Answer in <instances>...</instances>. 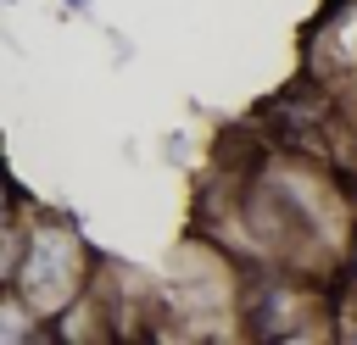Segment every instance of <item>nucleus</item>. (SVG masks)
Segmentation results:
<instances>
[{"label": "nucleus", "mask_w": 357, "mask_h": 345, "mask_svg": "<svg viewBox=\"0 0 357 345\" xmlns=\"http://www.w3.org/2000/svg\"><path fill=\"white\" fill-rule=\"evenodd\" d=\"M89 262L95 256L73 228L39 223V228H28V250H22V267L11 284L45 323H56L78 295H89Z\"/></svg>", "instance_id": "f257e3e1"}, {"label": "nucleus", "mask_w": 357, "mask_h": 345, "mask_svg": "<svg viewBox=\"0 0 357 345\" xmlns=\"http://www.w3.org/2000/svg\"><path fill=\"white\" fill-rule=\"evenodd\" d=\"M17 228V189H11V178L0 172V239Z\"/></svg>", "instance_id": "f03ea898"}, {"label": "nucleus", "mask_w": 357, "mask_h": 345, "mask_svg": "<svg viewBox=\"0 0 357 345\" xmlns=\"http://www.w3.org/2000/svg\"><path fill=\"white\" fill-rule=\"evenodd\" d=\"M67 17H95V0H67Z\"/></svg>", "instance_id": "7ed1b4c3"}, {"label": "nucleus", "mask_w": 357, "mask_h": 345, "mask_svg": "<svg viewBox=\"0 0 357 345\" xmlns=\"http://www.w3.org/2000/svg\"><path fill=\"white\" fill-rule=\"evenodd\" d=\"M351 284H357V239H351Z\"/></svg>", "instance_id": "20e7f679"}]
</instances>
